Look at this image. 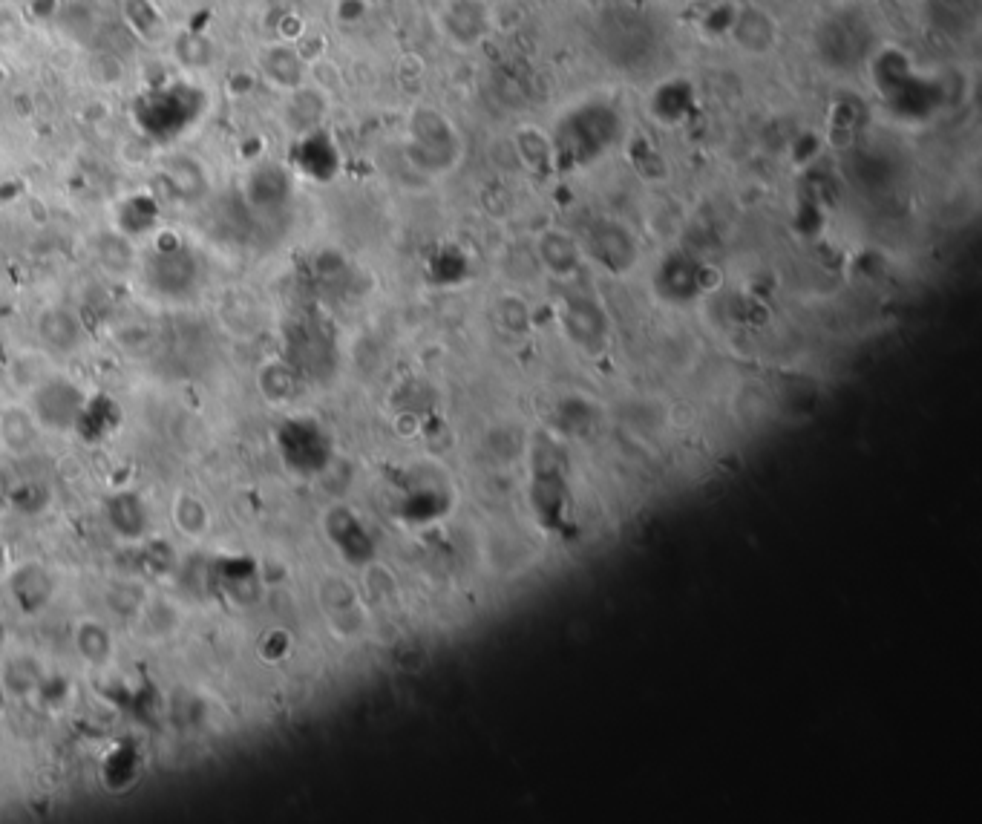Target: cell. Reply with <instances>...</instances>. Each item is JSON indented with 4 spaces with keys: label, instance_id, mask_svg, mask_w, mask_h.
<instances>
[{
    "label": "cell",
    "instance_id": "obj_8",
    "mask_svg": "<svg viewBox=\"0 0 982 824\" xmlns=\"http://www.w3.org/2000/svg\"><path fill=\"white\" fill-rule=\"evenodd\" d=\"M3 81H6V73H3V70H0V87H3Z\"/></svg>",
    "mask_w": 982,
    "mask_h": 824
},
{
    "label": "cell",
    "instance_id": "obj_6",
    "mask_svg": "<svg viewBox=\"0 0 982 824\" xmlns=\"http://www.w3.org/2000/svg\"><path fill=\"white\" fill-rule=\"evenodd\" d=\"M124 24L150 44L165 32V18L153 0H124Z\"/></svg>",
    "mask_w": 982,
    "mask_h": 824
},
{
    "label": "cell",
    "instance_id": "obj_5",
    "mask_svg": "<svg viewBox=\"0 0 982 824\" xmlns=\"http://www.w3.org/2000/svg\"><path fill=\"white\" fill-rule=\"evenodd\" d=\"M173 522L179 525V531H182L185 536L202 539V536L208 534V528H211V513H208V508L202 505L199 496H193V493H179L176 502H173Z\"/></svg>",
    "mask_w": 982,
    "mask_h": 824
},
{
    "label": "cell",
    "instance_id": "obj_7",
    "mask_svg": "<svg viewBox=\"0 0 982 824\" xmlns=\"http://www.w3.org/2000/svg\"><path fill=\"white\" fill-rule=\"evenodd\" d=\"M26 35L24 12L6 0H0V49H18Z\"/></svg>",
    "mask_w": 982,
    "mask_h": 824
},
{
    "label": "cell",
    "instance_id": "obj_1",
    "mask_svg": "<svg viewBox=\"0 0 982 824\" xmlns=\"http://www.w3.org/2000/svg\"><path fill=\"white\" fill-rule=\"evenodd\" d=\"M208 107V96L188 81H168L147 87L133 104V119L144 139L173 142L185 136L193 124L202 119Z\"/></svg>",
    "mask_w": 982,
    "mask_h": 824
},
{
    "label": "cell",
    "instance_id": "obj_3",
    "mask_svg": "<svg viewBox=\"0 0 982 824\" xmlns=\"http://www.w3.org/2000/svg\"><path fill=\"white\" fill-rule=\"evenodd\" d=\"M75 646H78V655L93 666H101L113 657V637L107 626L98 620H81L75 626Z\"/></svg>",
    "mask_w": 982,
    "mask_h": 824
},
{
    "label": "cell",
    "instance_id": "obj_2",
    "mask_svg": "<svg viewBox=\"0 0 982 824\" xmlns=\"http://www.w3.org/2000/svg\"><path fill=\"white\" fill-rule=\"evenodd\" d=\"M306 58L288 41H277L260 52V70L277 90H297L306 81Z\"/></svg>",
    "mask_w": 982,
    "mask_h": 824
},
{
    "label": "cell",
    "instance_id": "obj_4",
    "mask_svg": "<svg viewBox=\"0 0 982 824\" xmlns=\"http://www.w3.org/2000/svg\"><path fill=\"white\" fill-rule=\"evenodd\" d=\"M735 41L741 47L752 49V52L769 49L772 41H775L772 18H769L767 12H761V9H746L741 18H738V26H735Z\"/></svg>",
    "mask_w": 982,
    "mask_h": 824
}]
</instances>
